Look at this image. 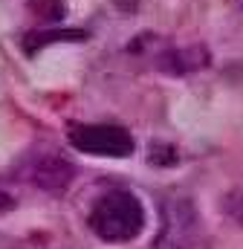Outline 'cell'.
<instances>
[{"mask_svg":"<svg viewBox=\"0 0 243 249\" xmlns=\"http://www.w3.org/2000/svg\"><path fill=\"white\" fill-rule=\"evenodd\" d=\"M145 226V209L136 194L110 191L90 209V229L107 244H127Z\"/></svg>","mask_w":243,"mask_h":249,"instance_id":"1","label":"cell"},{"mask_svg":"<svg viewBox=\"0 0 243 249\" xmlns=\"http://www.w3.org/2000/svg\"><path fill=\"white\" fill-rule=\"evenodd\" d=\"M67 139L72 148L90 157H130L133 154V136L119 124H72L67 130Z\"/></svg>","mask_w":243,"mask_h":249,"instance_id":"2","label":"cell"},{"mask_svg":"<svg viewBox=\"0 0 243 249\" xmlns=\"http://www.w3.org/2000/svg\"><path fill=\"white\" fill-rule=\"evenodd\" d=\"M191 238H194V212H191V206L188 203H168L156 249H185L191 244Z\"/></svg>","mask_w":243,"mask_h":249,"instance_id":"3","label":"cell"},{"mask_svg":"<svg viewBox=\"0 0 243 249\" xmlns=\"http://www.w3.org/2000/svg\"><path fill=\"white\" fill-rule=\"evenodd\" d=\"M72 165L69 162H64L61 157H44V160H38L35 162V168H32V183L41 188H47V191H64V188L69 186V180H72Z\"/></svg>","mask_w":243,"mask_h":249,"instance_id":"4","label":"cell"},{"mask_svg":"<svg viewBox=\"0 0 243 249\" xmlns=\"http://www.w3.org/2000/svg\"><path fill=\"white\" fill-rule=\"evenodd\" d=\"M75 38H84V32H78V29H50V32H29L26 38H23V50L32 55V53H38L44 44H52V41H75Z\"/></svg>","mask_w":243,"mask_h":249,"instance_id":"5","label":"cell"},{"mask_svg":"<svg viewBox=\"0 0 243 249\" xmlns=\"http://www.w3.org/2000/svg\"><path fill=\"white\" fill-rule=\"evenodd\" d=\"M229 212H232V217H235L238 223H243V191H238V194L229 197Z\"/></svg>","mask_w":243,"mask_h":249,"instance_id":"6","label":"cell"}]
</instances>
